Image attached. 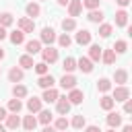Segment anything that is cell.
<instances>
[{"mask_svg":"<svg viewBox=\"0 0 132 132\" xmlns=\"http://www.w3.org/2000/svg\"><path fill=\"white\" fill-rule=\"evenodd\" d=\"M4 37H6V29H4V27H0V41H2Z\"/></svg>","mask_w":132,"mask_h":132,"instance_id":"bcb514c9","label":"cell"},{"mask_svg":"<svg viewBox=\"0 0 132 132\" xmlns=\"http://www.w3.org/2000/svg\"><path fill=\"white\" fill-rule=\"evenodd\" d=\"M52 118H54V116H52V111H50V109H41V111H39V118H37V122H41L43 126H50Z\"/></svg>","mask_w":132,"mask_h":132,"instance_id":"cb8c5ba5","label":"cell"},{"mask_svg":"<svg viewBox=\"0 0 132 132\" xmlns=\"http://www.w3.org/2000/svg\"><path fill=\"white\" fill-rule=\"evenodd\" d=\"M70 101L66 99V97H58V101H56V109H58V113L60 116H66L68 111H70Z\"/></svg>","mask_w":132,"mask_h":132,"instance_id":"8992f818","label":"cell"},{"mask_svg":"<svg viewBox=\"0 0 132 132\" xmlns=\"http://www.w3.org/2000/svg\"><path fill=\"white\" fill-rule=\"evenodd\" d=\"M12 95H14V99L27 97V87H25V85H14V87H12Z\"/></svg>","mask_w":132,"mask_h":132,"instance_id":"484cf974","label":"cell"},{"mask_svg":"<svg viewBox=\"0 0 132 132\" xmlns=\"http://www.w3.org/2000/svg\"><path fill=\"white\" fill-rule=\"evenodd\" d=\"M62 68L70 74V72L76 68V60H74V58H66V60H64V64H62Z\"/></svg>","mask_w":132,"mask_h":132,"instance_id":"e575fe53","label":"cell"},{"mask_svg":"<svg viewBox=\"0 0 132 132\" xmlns=\"http://www.w3.org/2000/svg\"><path fill=\"white\" fill-rule=\"evenodd\" d=\"M12 21H14V19H12V14H10V12H2V14H0V27H4V29H6V27H10V25H12Z\"/></svg>","mask_w":132,"mask_h":132,"instance_id":"1f68e13d","label":"cell"},{"mask_svg":"<svg viewBox=\"0 0 132 132\" xmlns=\"http://www.w3.org/2000/svg\"><path fill=\"white\" fill-rule=\"evenodd\" d=\"M76 68H80L85 74H89V72L93 70V62H91L89 58H80V60H76Z\"/></svg>","mask_w":132,"mask_h":132,"instance_id":"9a60e30c","label":"cell"},{"mask_svg":"<svg viewBox=\"0 0 132 132\" xmlns=\"http://www.w3.org/2000/svg\"><path fill=\"white\" fill-rule=\"evenodd\" d=\"M2 58H4V50L0 47V60H2Z\"/></svg>","mask_w":132,"mask_h":132,"instance_id":"f907efd6","label":"cell"},{"mask_svg":"<svg viewBox=\"0 0 132 132\" xmlns=\"http://www.w3.org/2000/svg\"><path fill=\"white\" fill-rule=\"evenodd\" d=\"M101 52H103V47H99V45H91L89 47V60L91 62H97V60H101Z\"/></svg>","mask_w":132,"mask_h":132,"instance_id":"ac0fdd59","label":"cell"},{"mask_svg":"<svg viewBox=\"0 0 132 132\" xmlns=\"http://www.w3.org/2000/svg\"><path fill=\"white\" fill-rule=\"evenodd\" d=\"M56 2H58V4H60V6H66V4H68V2H70V0H56Z\"/></svg>","mask_w":132,"mask_h":132,"instance_id":"681fc988","label":"cell"},{"mask_svg":"<svg viewBox=\"0 0 132 132\" xmlns=\"http://www.w3.org/2000/svg\"><path fill=\"white\" fill-rule=\"evenodd\" d=\"M19 126H21V118H19L16 113L6 116V130H16Z\"/></svg>","mask_w":132,"mask_h":132,"instance_id":"e0dca14e","label":"cell"},{"mask_svg":"<svg viewBox=\"0 0 132 132\" xmlns=\"http://www.w3.org/2000/svg\"><path fill=\"white\" fill-rule=\"evenodd\" d=\"M19 29H21L23 33H33V31H35V21L23 16V19H19Z\"/></svg>","mask_w":132,"mask_h":132,"instance_id":"7a4b0ae2","label":"cell"},{"mask_svg":"<svg viewBox=\"0 0 132 132\" xmlns=\"http://www.w3.org/2000/svg\"><path fill=\"white\" fill-rule=\"evenodd\" d=\"M54 128H56V130H62V132H64V130L68 128V120H66L64 116H62V118H58V120H56V126H54Z\"/></svg>","mask_w":132,"mask_h":132,"instance_id":"ab89813d","label":"cell"},{"mask_svg":"<svg viewBox=\"0 0 132 132\" xmlns=\"http://www.w3.org/2000/svg\"><path fill=\"white\" fill-rule=\"evenodd\" d=\"M107 126H109V128H118V126H122V113H118V111H109V113H107Z\"/></svg>","mask_w":132,"mask_h":132,"instance_id":"8fae6325","label":"cell"},{"mask_svg":"<svg viewBox=\"0 0 132 132\" xmlns=\"http://www.w3.org/2000/svg\"><path fill=\"white\" fill-rule=\"evenodd\" d=\"M27 54L29 56H33V54H39L41 52V41H37V39H31V41H27Z\"/></svg>","mask_w":132,"mask_h":132,"instance_id":"5bb4252c","label":"cell"},{"mask_svg":"<svg viewBox=\"0 0 132 132\" xmlns=\"http://www.w3.org/2000/svg\"><path fill=\"white\" fill-rule=\"evenodd\" d=\"M113 54H126V50H128V43L124 41V39H118L116 43H113Z\"/></svg>","mask_w":132,"mask_h":132,"instance_id":"4316f807","label":"cell"},{"mask_svg":"<svg viewBox=\"0 0 132 132\" xmlns=\"http://www.w3.org/2000/svg\"><path fill=\"white\" fill-rule=\"evenodd\" d=\"M66 99L70 101V105H78V103H82L85 93H82L80 89H70V93H68V97H66Z\"/></svg>","mask_w":132,"mask_h":132,"instance_id":"277c9868","label":"cell"},{"mask_svg":"<svg viewBox=\"0 0 132 132\" xmlns=\"http://www.w3.org/2000/svg\"><path fill=\"white\" fill-rule=\"evenodd\" d=\"M41 132H56V128H52V126H45Z\"/></svg>","mask_w":132,"mask_h":132,"instance_id":"c3c4849f","label":"cell"},{"mask_svg":"<svg viewBox=\"0 0 132 132\" xmlns=\"http://www.w3.org/2000/svg\"><path fill=\"white\" fill-rule=\"evenodd\" d=\"M33 68H35V72H37L39 76H43V74H47V64H45V62H37V64H35Z\"/></svg>","mask_w":132,"mask_h":132,"instance_id":"f35d334b","label":"cell"},{"mask_svg":"<svg viewBox=\"0 0 132 132\" xmlns=\"http://www.w3.org/2000/svg\"><path fill=\"white\" fill-rule=\"evenodd\" d=\"M76 43L78 45H89L91 43V31H87V29H80L78 33H76Z\"/></svg>","mask_w":132,"mask_h":132,"instance_id":"9c48e42d","label":"cell"},{"mask_svg":"<svg viewBox=\"0 0 132 132\" xmlns=\"http://www.w3.org/2000/svg\"><path fill=\"white\" fill-rule=\"evenodd\" d=\"M58 91L52 87V89H43V97H41V101H47V103H54V101H58Z\"/></svg>","mask_w":132,"mask_h":132,"instance_id":"4fadbf2b","label":"cell"},{"mask_svg":"<svg viewBox=\"0 0 132 132\" xmlns=\"http://www.w3.org/2000/svg\"><path fill=\"white\" fill-rule=\"evenodd\" d=\"M97 89H99L101 93H107V91L111 89V82H109V78H99V80H97Z\"/></svg>","mask_w":132,"mask_h":132,"instance_id":"d6a6232c","label":"cell"},{"mask_svg":"<svg viewBox=\"0 0 132 132\" xmlns=\"http://www.w3.org/2000/svg\"><path fill=\"white\" fill-rule=\"evenodd\" d=\"M101 60H103L105 64H113V62H116V54H113V50H103V52H101Z\"/></svg>","mask_w":132,"mask_h":132,"instance_id":"83f0119b","label":"cell"},{"mask_svg":"<svg viewBox=\"0 0 132 132\" xmlns=\"http://www.w3.org/2000/svg\"><path fill=\"white\" fill-rule=\"evenodd\" d=\"M116 2H118V4H120V6H122V8H124V6H128V4H130V0H116Z\"/></svg>","mask_w":132,"mask_h":132,"instance_id":"f6af8a7d","label":"cell"},{"mask_svg":"<svg viewBox=\"0 0 132 132\" xmlns=\"http://www.w3.org/2000/svg\"><path fill=\"white\" fill-rule=\"evenodd\" d=\"M85 124H87V120H85L82 113H78V116L72 118V126H74V128H85Z\"/></svg>","mask_w":132,"mask_h":132,"instance_id":"d590c367","label":"cell"},{"mask_svg":"<svg viewBox=\"0 0 132 132\" xmlns=\"http://www.w3.org/2000/svg\"><path fill=\"white\" fill-rule=\"evenodd\" d=\"M27 14L33 16V19L39 16V14H41V6H39L37 2H29V4H27Z\"/></svg>","mask_w":132,"mask_h":132,"instance_id":"44dd1931","label":"cell"},{"mask_svg":"<svg viewBox=\"0 0 132 132\" xmlns=\"http://www.w3.org/2000/svg\"><path fill=\"white\" fill-rule=\"evenodd\" d=\"M6 116H8V109H6V107H0V122L6 120Z\"/></svg>","mask_w":132,"mask_h":132,"instance_id":"7bdbcfd3","label":"cell"},{"mask_svg":"<svg viewBox=\"0 0 132 132\" xmlns=\"http://www.w3.org/2000/svg\"><path fill=\"white\" fill-rule=\"evenodd\" d=\"M107 132H116V128H109V130H107Z\"/></svg>","mask_w":132,"mask_h":132,"instance_id":"f5cc1de1","label":"cell"},{"mask_svg":"<svg viewBox=\"0 0 132 132\" xmlns=\"http://www.w3.org/2000/svg\"><path fill=\"white\" fill-rule=\"evenodd\" d=\"M103 10H99V8H95V10H89V14H87V19L91 21V23H101L103 21Z\"/></svg>","mask_w":132,"mask_h":132,"instance_id":"ffe728a7","label":"cell"},{"mask_svg":"<svg viewBox=\"0 0 132 132\" xmlns=\"http://www.w3.org/2000/svg\"><path fill=\"white\" fill-rule=\"evenodd\" d=\"M62 29H64V31H74V29H76V21L70 19V16L64 19V21H62Z\"/></svg>","mask_w":132,"mask_h":132,"instance_id":"836d02e7","label":"cell"},{"mask_svg":"<svg viewBox=\"0 0 132 132\" xmlns=\"http://www.w3.org/2000/svg\"><path fill=\"white\" fill-rule=\"evenodd\" d=\"M35 126H37V118H33V116H25V120H23V128H25L27 132H31V130H35Z\"/></svg>","mask_w":132,"mask_h":132,"instance_id":"d4e9b609","label":"cell"},{"mask_svg":"<svg viewBox=\"0 0 132 132\" xmlns=\"http://www.w3.org/2000/svg\"><path fill=\"white\" fill-rule=\"evenodd\" d=\"M19 64H21V68H33V66H35V64H33V58H31L29 54L21 56V58H19Z\"/></svg>","mask_w":132,"mask_h":132,"instance_id":"f546056e","label":"cell"},{"mask_svg":"<svg viewBox=\"0 0 132 132\" xmlns=\"http://www.w3.org/2000/svg\"><path fill=\"white\" fill-rule=\"evenodd\" d=\"M116 25L118 27H126L128 25V12L126 10H118L116 12Z\"/></svg>","mask_w":132,"mask_h":132,"instance_id":"7402d4cb","label":"cell"},{"mask_svg":"<svg viewBox=\"0 0 132 132\" xmlns=\"http://www.w3.org/2000/svg\"><path fill=\"white\" fill-rule=\"evenodd\" d=\"M41 41L47 43V45H52V43L56 41V31H54L52 27H43V29H41Z\"/></svg>","mask_w":132,"mask_h":132,"instance_id":"5b68a950","label":"cell"},{"mask_svg":"<svg viewBox=\"0 0 132 132\" xmlns=\"http://www.w3.org/2000/svg\"><path fill=\"white\" fill-rule=\"evenodd\" d=\"M10 41H12L14 45L23 43V41H25V33H23L21 29H19V31H12V33H10Z\"/></svg>","mask_w":132,"mask_h":132,"instance_id":"f1b7e54d","label":"cell"},{"mask_svg":"<svg viewBox=\"0 0 132 132\" xmlns=\"http://www.w3.org/2000/svg\"><path fill=\"white\" fill-rule=\"evenodd\" d=\"M85 132H101V130H99L97 126H87V128H85Z\"/></svg>","mask_w":132,"mask_h":132,"instance_id":"ee69618b","label":"cell"},{"mask_svg":"<svg viewBox=\"0 0 132 132\" xmlns=\"http://www.w3.org/2000/svg\"><path fill=\"white\" fill-rule=\"evenodd\" d=\"M130 97V89L126 87V85H122V87H116V91H113V101H126Z\"/></svg>","mask_w":132,"mask_h":132,"instance_id":"3957f363","label":"cell"},{"mask_svg":"<svg viewBox=\"0 0 132 132\" xmlns=\"http://www.w3.org/2000/svg\"><path fill=\"white\" fill-rule=\"evenodd\" d=\"M54 76L52 74H43V76H39V80H37V85L41 87V89H52L54 87Z\"/></svg>","mask_w":132,"mask_h":132,"instance_id":"2e32d148","label":"cell"},{"mask_svg":"<svg viewBox=\"0 0 132 132\" xmlns=\"http://www.w3.org/2000/svg\"><path fill=\"white\" fill-rule=\"evenodd\" d=\"M41 56H43V62H45V64H54V62L58 60V50L52 47V45H47V47L41 52Z\"/></svg>","mask_w":132,"mask_h":132,"instance_id":"6da1fadb","label":"cell"},{"mask_svg":"<svg viewBox=\"0 0 132 132\" xmlns=\"http://www.w3.org/2000/svg\"><path fill=\"white\" fill-rule=\"evenodd\" d=\"M113 80L118 82V87L126 85V82H128V70H126V68H118V70L113 72Z\"/></svg>","mask_w":132,"mask_h":132,"instance_id":"30bf717a","label":"cell"},{"mask_svg":"<svg viewBox=\"0 0 132 132\" xmlns=\"http://www.w3.org/2000/svg\"><path fill=\"white\" fill-rule=\"evenodd\" d=\"M85 8H89V10H95V8H99V0H82L80 2Z\"/></svg>","mask_w":132,"mask_h":132,"instance_id":"60d3db41","label":"cell"},{"mask_svg":"<svg viewBox=\"0 0 132 132\" xmlns=\"http://www.w3.org/2000/svg\"><path fill=\"white\" fill-rule=\"evenodd\" d=\"M113 103H116V101H113L109 95H103V97H101V101H99V107H101V109H105V111H111Z\"/></svg>","mask_w":132,"mask_h":132,"instance_id":"603a6c76","label":"cell"},{"mask_svg":"<svg viewBox=\"0 0 132 132\" xmlns=\"http://www.w3.org/2000/svg\"><path fill=\"white\" fill-rule=\"evenodd\" d=\"M80 10H82L80 0H70V2H68V14H70V19L78 16V14H80Z\"/></svg>","mask_w":132,"mask_h":132,"instance_id":"ba28073f","label":"cell"},{"mask_svg":"<svg viewBox=\"0 0 132 132\" xmlns=\"http://www.w3.org/2000/svg\"><path fill=\"white\" fill-rule=\"evenodd\" d=\"M23 76H25V74H23V68H16V66H14V68H10V72H8V80H10V82H14V85H16V82H21V80H23Z\"/></svg>","mask_w":132,"mask_h":132,"instance_id":"7c38bea8","label":"cell"},{"mask_svg":"<svg viewBox=\"0 0 132 132\" xmlns=\"http://www.w3.org/2000/svg\"><path fill=\"white\" fill-rule=\"evenodd\" d=\"M23 109V103H21V99H10L8 101V111H12V113H19Z\"/></svg>","mask_w":132,"mask_h":132,"instance_id":"4dcf8cb0","label":"cell"},{"mask_svg":"<svg viewBox=\"0 0 132 132\" xmlns=\"http://www.w3.org/2000/svg\"><path fill=\"white\" fill-rule=\"evenodd\" d=\"M58 43H60L62 47H68V45L72 43V39H70V35H68V33H62V35L58 37Z\"/></svg>","mask_w":132,"mask_h":132,"instance_id":"74e56055","label":"cell"},{"mask_svg":"<svg viewBox=\"0 0 132 132\" xmlns=\"http://www.w3.org/2000/svg\"><path fill=\"white\" fill-rule=\"evenodd\" d=\"M27 109H29L31 113L41 111V99H39V97H31V99L27 101Z\"/></svg>","mask_w":132,"mask_h":132,"instance_id":"d6986e66","label":"cell"},{"mask_svg":"<svg viewBox=\"0 0 132 132\" xmlns=\"http://www.w3.org/2000/svg\"><path fill=\"white\" fill-rule=\"evenodd\" d=\"M99 35H101V37H109V35H111V25H109V23H103V25L99 27Z\"/></svg>","mask_w":132,"mask_h":132,"instance_id":"8d00e7d4","label":"cell"},{"mask_svg":"<svg viewBox=\"0 0 132 132\" xmlns=\"http://www.w3.org/2000/svg\"><path fill=\"white\" fill-rule=\"evenodd\" d=\"M0 132H6V126H2V124H0Z\"/></svg>","mask_w":132,"mask_h":132,"instance_id":"816d5d0a","label":"cell"},{"mask_svg":"<svg viewBox=\"0 0 132 132\" xmlns=\"http://www.w3.org/2000/svg\"><path fill=\"white\" fill-rule=\"evenodd\" d=\"M60 87H62L64 91H70V89L76 87V78H74L72 74H64V76L60 78Z\"/></svg>","mask_w":132,"mask_h":132,"instance_id":"52a82bcc","label":"cell"},{"mask_svg":"<svg viewBox=\"0 0 132 132\" xmlns=\"http://www.w3.org/2000/svg\"><path fill=\"white\" fill-rule=\"evenodd\" d=\"M122 132H132V126H130V124H126V126L122 128Z\"/></svg>","mask_w":132,"mask_h":132,"instance_id":"7dc6e473","label":"cell"},{"mask_svg":"<svg viewBox=\"0 0 132 132\" xmlns=\"http://www.w3.org/2000/svg\"><path fill=\"white\" fill-rule=\"evenodd\" d=\"M124 113H132V101L130 99L124 101Z\"/></svg>","mask_w":132,"mask_h":132,"instance_id":"b9f144b4","label":"cell"}]
</instances>
